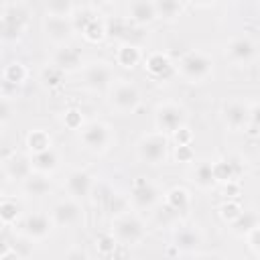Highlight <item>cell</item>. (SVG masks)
<instances>
[{
	"label": "cell",
	"instance_id": "cell-24",
	"mask_svg": "<svg viewBox=\"0 0 260 260\" xmlns=\"http://www.w3.org/2000/svg\"><path fill=\"white\" fill-rule=\"evenodd\" d=\"M51 189H53V185H51L49 177L43 175V173H30V175L24 179V191H26L28 195H32V197H43V195H47Z\"/></svg>",
	"mask_w": 260,
	"mask_h": 260
},
{
	"label": "cell",
	"instance_id": "cell-41",
	"mask_svg": "<svg viewBox=\"0 0 260 260\" xmlns=\"http://www.w3.org/2000/svg\"><path fill=\"white\" fill-rule=\"evenodd\" d=\"M177 158H181V160H191L193 158V152H191L189 144H183V146L177 148Z\"/></svg>",
	"mask_w": 260,
	"mask_h": 260
},
{
	"label": "cell",
	"instance_id": "cell-2",
	"mask_svg": "<svg viewBox=\"0 0 260 260\" xmlns=\"http://www.w3.org/2000/svg\"><path fill=\"white\" fill-rule=\"evenodd\" d=\"M146 236V228L142 223V219L134 213H120L114 217L112 221V238L116 244L122 246H134L138 242H142V238Z\"/></svg>",
	"mask_w": 260,
	"mask_h": 260
},
{
	"label": "cell",
	"instance_id": "cell-40",
	"mask_svg": "<svg viewBox=\"0 0 260 260\" xmlns=\"http://www.w3.org/2000/svg\"><path fill=\"white\" fill-rule=\"evenodd\" d=\"M12 116V108L6 100H0V122H6Z\"/></svg>",
	"mask_w": 260,
	"mask_h": 260
},
{
	"label": "cell",
	"instance_id": "cell-36",
	"mask_svg": "<svg viewBox=\"0 0 260 260\" xmlns=\"http://www.w3.org/2000/svg\"><path fill=\"white\" fill-rule=\"evenodd\" d=\"M98 248L102 254H112L114 248H116V242L112 238V234H106V236H100L98 238Z\"/></svg>",
	"mask_w": 260,
	"mask_h": 260
},
{
	"label": "cell",
	"instance_id": "cell-11",
	"mask_svg": "<svg viewBox=\"0 0 260 260\" xmlns=\"http://www.w3.org/2000/svg\"><path fill=\"white\" fill-rule=\"evenodd\" d=\"M73 18H61V16H51L47 14L45 20H43V30H45V37L55 43V45H67V41L71 39L73 35Z\"/></svg>",
	"mask_w": 260,
	"mask_h": 260
},
{
	"label": "cell",
	"instance_id": "cell-17",
	"mask_svg": "<svg viewBox=\"0 0 260 260\" xmlns=\"http://www.w3.org/2000/svg\"><path fill=\"white\" fill-rule=\"evenodd\" d=\"M244 167L240 165L238 158H221L217 162H213V175H215V183H236L238 177L242 175Z\"/></svg>",
	"mask_w": 260,
	"mask_h": 260
},
{
	"label": "cell",
	"instance_id": "cell-23",
	"mask_svg": "<svg viewBox=\"0 0 260 260\" xmlns=\"http://www.w3.org/2000/svg\"><path fill=\"white\" fill-rule=\"evenodd\" d=\"M191 179H193V183H195L199 189H211V187L215 185L213 162H209V160H199V162L193 167Z\"/></svg>",
	"mask_w": 260,
	"mask_h": 260
},
{
	"label": "cell",
	"instance_id": "cell-34",
	"mask_svg": "<svg viewBox=\"0 0 260 260\" xmlns=\"http://www.w3.org/2000/svg\"><path fill=\"white\" fill-rule=\"evenodd\" d=\"M61 79H63V73H61L59 69H55L53 65H49V67L43 71V81H45V85H49V87H57V85L61 83Z\"/></svg>",
	"mask_w": 260,
	"mask_h": 260
},
{
	"label": "cell",
	"instance_id": "cell-10",
	"mask_svg": "<svg viewBox=\"0 0 260 260\" xmlns=\"http://www.w3.org/2000/svg\"><path fill=\"white\" fill-rule=\"evenodd\" d=\"M81 142L91 152H102L112 142V132L104 122H89L81 128Z\"/></svg>",
	"mask_w": 260,
	"mask_h": 260
},
{
	"label": "cell",
	"instance_id": "cell-22",
	"mask_svg": "<svg viewBox=\"0 0 260 260\" xmlns=\"http://www.w3.org/2000/svg\"><path fill=\"white\" fill-rule=\"evenodd\" d=\"M146 69H148V73L150 75H154V77H169V75H173V63H171V59L165 55V53H152V55H148L146 57Z\"/></svg>",
	"mask_w": 260,
	"mask_h": 260
},
{
	"label": "cell",
	"instance_id": "cell-33",
	"mask_svg": "<svg viewBox=\"0 0 260 260\" xmlns=\"http://www.w3.org/2000/svg\"><path fill=\"white\" fill-rule=\"evenodd\" d=\"M75 6L71 2H51L47 4V14L51 16H61V18H73Z\"/></svg>",
	"mask_w": 260,
	"mask_h": 260
},
{
	"label": "cell",
	"instance_id": "cell-43",
	"mask_svg": "<svg viewBox=\"0 0 260 260\" xmlns=\"http://www.w3.org/2000/svg\"><path fill=\"white\" fill-rule=\"evenodd\" d=\"M197 260H225V258L219 256V254H213V252H211V254H201Z\"/></svg>",
	"mask_w": 260,
	"mask_h": 260
},
{
	"label": "cell",
	"instance_id": "cell-12",
	"mask_svg": "<svg viewBox=\"0 0 260 260\" xmlns=\"http://www.w3.org/2000/svg\"><path fill=\"white\" fill-rule=\"evenodd\" d=\"M221 118L230 130H242V128L246 130L250 122V104H244L240 100H230L221 108Z\"/></svg>",
	"mask_w": 260,
	"mask_h": 260
},
{
	"label": "cell",
	"instance_id": "cell-38",
	"mask_svg": "<svg viewBox=\"0 0 260 260\" xmlns=\"http://www.w3.org/2000/svg\"><path fill=\"white\" fill-rule=\"evenodd\" d=\"M244 238L248 240V246H250L252 254H254V256H258V228H254L252 232H248Z\"/></svg>",
	"mask_w": 260,
	"mask_h": 260
},
{
	"label": "cell",
	"instance_id": "cell-8",
	"mask_svg": "<svg viewBox=\"0 0 260 260\" xmlns=\"http://www.w3.org/2000/svg\"><path fill=\"white\" fill-rule=\"evenodd\" d=\"M51 219L55 225H61V228H75L83 221V207L79 205L77 199H61L55 203L53 207V213H51Z\"/></svg>",
	"mask_w": 260,
	"mask_h": 260
},
{
	"label": "cell",
	"instance_id": "cell-13",
	"mask_svg": "<svg viewBox=\"0 0 260 260\" xmlns=\"http://www.w3.org/2000/svg\"><path fill=\"white\" fill-rule=\"evenodd\" d=\"M158 199V191L156 187L146 181V179H136L132 183V189H130V201L134 203V207L138 209H148L156 203Z\"/></svg>",
	"mask_w": 260,
	"mask_h": 260
},
{
	"label": "cell",
	"instance_id": "cell-26",
	"mask_svg": "<svg viewBox=\"0 0 260 260\" xmlns=\"http://www.w3.org/2000/svg\"><path fill=\"white\" fill-rule=\"evenodd\" d=\"M167 203L175 211H187L191 207V197H189V193L183 187H173L167 193Z\"/></svg>",
	"mask_w": 260,
	"mask_h": 260
},
{
	"label": "cell",
	"instance_id": "cell-28",
	"mask_svg": "<svg viewBox=\"0 0 260 260\" xmlns=\"http://www.w3.org/2000/svg\"><path fill=\"white\" fill-rule=\"evenodd\" d=\"M83 37H85L87 41H91V43L102 41V39L106 37V24H104L102 20H98L95 16H89V18L85 20V24H83Z\"/></svg>",
	"mask_w": 260,
	"mask_h": 260
},
{
	"label": "cell",
	"instance_id": "cell-6",
	"mask_svg": "<svg viewBox=\"0 0 260 260\" xmlns=\"http://www.w3.org/2000/svg\"><path fill=\"white\" fill-rule=\"evenodd\" d=\"M114 83V69L108 61H91L83 67V85L89 91H106Z\"/></svg>",
	"mask_w": 260,
	"mask_h": 260
},
{
	"label": "cell",
	"instance_id": "cell-39",
	"mask_svg": "<svg viewBox=\"0 0 260 260\" xmlns=\"http://www.w3.org/2000/svg\"><path fill=\"white\" fill-rule=\"evenodd\" d=\"M63 260H89V256H87L85 250H81V248H73V250H69V252L65 254Z\"/></svg>",
	"mask_w": 260,
	"mask_h": 260
},
{
	"label": "cell",
	"instance_id": "cell-45",
	"mask_svg": "<svg viewBox=\"0 0 260 260\" xmlns=\"http://www.w3.org/2000/svg\"><path fill=\"white\" fill-rule=\"evenodd\" d=\"M2 83H4V79H2V75H0V85H2Z\"/></svg>",
	"mask_w": 260,
	"mask_h": 260
},
{
	"label": "cell",
	"instance_id": "cell-44",
	"mask_svg": "<svg viewBox=\"0 0 260 260\" xmlns=\"http://www.w3.org/2000/svg\"><path fill=\"white\" fill-rule=\"evenodd\" d=\"M0 260H20V256H18L16 252H12V250H8L6 254H2V256H0Z\"/></svg>",
	"mask_w": 260,
	"mask_h": 260
},
{
	"label": "cell",
	"instance_id": "cell-1",
	"mask_svg": "<svg viewBox=\"0 0 260 260\" xmlns=\"http://www.w3.org/2000/svg\"><path fill=\"white\" fill-rule=\"evenodd\" d=\"M177 69L187 81L201 83L213 73V59L203 51H187L179 59Z\"/></svg>",
	"mask_w": 260,
	"mask_h": 260
},
{
	"label": "cell",
	"instance_id": "cell-16",
	"mask_svg": "<svg viewBox=\"0 0 260 260\" xmlns=\"http://www.w3.org/2000/svg\"><path fill=\"white\" fill-rule=\"evenodd\" d=\"M91 185H93L91 175L85 173V171H81V169L71 171L67 175V179H65V189L71 195V199H83L85 195H89Z\"/></svg>",
	"mask_w": 260,
	"mask_h": 260
},
{
	"label": "cell",
	"instance_id": "cell-15",
	"mask_svg": "<svg viewBox=\"0 0 260 260\" xmlns=\"http://www.w3.org/2000/svg\"><path fill=\"white\" fill-rule=\"evenodd\" d=\"M81 53L79 49L71 47V45H61L55 55H53V67L59 69L61 73H69V71H77L81 69Z\"/></svg>",
	"mask_w": 260,
	"mask_h": 260
},
{
	"label": "cell",
	"instance_id": "cell-7",
	"mask_svg": "<svg viewBox=\"0 0 260 260\" xmlns=\"http://www.w3.org/2000/svg\"><path fill=\"white\" fill-rule=\"evenodd\" d=\"M154 120H156V128H158L160 134H165V132H177V130L185 128L187 114H185V110L181 106H177L173 102H167V104H160L156 108Z\"/></svg>",
	"mask_w": 260,
	"mask_h": 260
},
{
	"label": "cell",
	"instance_id": "cell-32",
	"mask_svg": "<svg viewBox=\"0 0 260 260\" xmlns=\"http://www.w3.org/2000/svg\"><path fill=\"white\" fill-rule=\"evenodd\" d=\"M20 215V205L12 199L0 201V221L2 223H14Z\"/></svg>",
	"mask_w": 260,
	"mask_h": 260
},
{
	"label": "cell",
	"instance_id": "cell-37",
	"mask_svg": "<svg viewBox=\"0 0 260 260\" xmlns=\"http://www.w3.org/2000/svg\"><path fill=\"white\" fill-rule=\"evenodd\" d=\"M65 124H67L69 128H73V130L81 128V114H79L77 110H67V112H65Z\"/></svg>",
	"mask_w": 260,
	"mask_h": 260
},
{
	"label": "cell",
	"instance_id": "cell-4",
	"mask_svg": "<svg viewBox=\"0 0 260 260\" xmlns=\"http://www.w3.org/2000/svg\"><path fill=\"white\" fill-rule=\"evenodd\" d=\"M140 100H142L140 89L128 79H118L110 85V104L120 114L136 112L138 106H140Z\"/></svg>",
	"mask_w": 260,
	"mask_h": 260
},
{
	"label": "cell",
	"instance_id": "cell-14",
	"mask_svg": "<svg viewBox=\"0 0 260 260\" xmlns=\"http://www.w3.org/2000/svg\"><path fill=\"white\" fill-rule=\"evenodd\" d=\"M53 219L47 213H30L22 221V232L30 240H45L53 232Z\"/></svg>",
	"mask_w": 260,
	"mask_h": 260
},
{
	"label": "cell",
	"instance_id": "cell-25",
	"mask_svg": "<svg viewBox=\"0 0 260 260\" xmlns=\"http://www.w3.org/2000/svg\"><path fill=\"white\" fill-rule=\"evenodd\" d=\"M230 225H232V230L238 236H246L248 232H252L254 228H258V215L254 211H242Z\"/></svg>",
	"mask_w": 260,
	"mask_h": 260
},
{
	"label": "cell",
	"instance_id": "cell-5",
	"mask_svg": "<svg viewBox=\"0 0 260 260\" xmlns=\"http://www.w3.org/2000/svg\"><path fill=\"white\" fill-rule=\"evenodd\" d=\"M136 154L146 165H162L169 156V140L160 132L144 134L136 144Z\"/></svg>",
	"mask_w": 260,
	"mask_h": 260
},
{
	"label": "cell",
	"instance_id": "cell-27",
	"mask_svg": "<svg viewBox=\"0 0 260 260\" xmlns=\"http://www.w3.org/2000/svg\"><path fill=\"white\" fill-rule=\"evenodd\" d=\"M185 10L183 2L177 0H162V2H154V12L156 18H175Z\"/></svg>",
	"mask_w": 260,
	"mask_h": 260
},
{
	"label": "cell",
	"instance_id": "cell-20",
	"mask_svg": "<svg viewBox=\"0 0 260 260\" xmlns=\"http://www.w3.org/2000/svg\"><path fill=\"white\" fill-rule=\"evenodd\" d=\"M128 18L134 24H150L152 20H156V12H154V2H146V0H134L128 4Z\"/></svg>",
	"mask_w": 260,
	"mask_h": 260
},
{
	"label": "cell",
	"instance_id": "cell-35",
	"mask_svg": "<svg viewBox=\"0 0 260 260\" xmlns=\"http://www.w3.org/2000/svg\"><path fill=\"white\" fill-rule=\"evenodd\" d=\"M242 211H244V209H242L238 203H225V205H221V215H223L230 223H232V221H234Z\"/></svg>",
	"mask_w": 260,
	"mask_h": 260
},
{
	"label": "cell",
	"instance_id": "cell-18",
	"mask_svg": "<svg viewBox=\"0 0 260 260\" xmlns=\"http://www.w3.org/2000/svg\"><path fill=\"white\" fill-rule=\"evenodd\" d=\"M201 240H203L201 234L197 230H193V228H187V225H181L173 234V244L181 252H195L201 246Z\"/></svg>",
	"mask_w": 260,
	"mask_h": 260
},
{
	"label": "cell",
	"instance_id": "cell-31",
	"mask_svg": "<svg viewBox=\"0 0 260 260\" xmlns=\"http://www.w3.org/2000/svg\"><path fill=\"white\" fill-rule=\"evenodd\" d=\"M116 59H118V63L124 65V67H134V65H138V61H140V51H138L134 45H122V47L118 49Z\"/></svg>",
	"mask_w": 260,
	"mask_h": 260
},
{
	"label": "cell",
	"instance_id": "cell-21",
	"mask_svg": "<svg viewBox=\"0 0 260 260\" xmlns=\"http://www.w3.org/2000/svg\"><path fill=\"white\" fill-rule=\"evenodd\" d=\"M30 167H32V171L43 173V175L53 173L59 167V154L53 148H47L43 152H37V154L30 156Z\"/></svg>",
	"mask_w": 260,
	"mask_h": 260
},
{
	"label": "cell",
	"instance_id": "cell-30",
	"mask_svg": "<svg viewBox=\"0 0 260 260\" xmlns=\"http://www.w3.org/2000/svg\"><path fill=\"white\" fill-rule=\"evenodd\" d=\"M2 79H4V81H8V83L20 85V83L26 79V67H24L22 63H18V61H12V63H8V65H6Z\"/></svg>",
	"mask_w": 260,
	"mask_h": 260
},
{
	"label": "cell",
	"instance_id": "cell-29",
	"mask_svg": "<svg viewBox=\"0 0 260 260\" xmlns=\"http://www.w3.org/2000/svg\"><path fill=\"white\" fill-rule=\"evenodd\" d=\"M26 144H28L30 152L37 154V152H43V150L51 148V136L45 130H32L26 138Z\"/></svg>",
	"mask_w": 260,
	"mask_h": 260
},
{
	"label": "cell",
	"instance_id": "cell-19",
	"mask_svg": "<svg viewBox=\"0 0 260 260\" xmlns=\"http://www.w3.org/2000/svg\"><path fill=\"white\" fill-rule=\"evenodd\" d=\"M4 173L8 179H16V181H24L30 173H32V167H30V158L16 152L12 156L6 158V165H4Z\"/></svg>",
	"mask_w": 260,
	"mask_h": 260
},
{
	"label": "cell",
	"instance_id": "cell-3",
	"mask_svg": "<svg viewBox=\"0 0 260 260\" xmlns=\"http://www.w3.org/2000/svg\"><path fill=\"white\" fill-rule=\"evenodd\" d=\"M28 24V8L26 4L12 2L4 4L2 14H0V39L2 41H16L20 39L22 30Z\"/></svg>",
	"mask_w": 260,
	"mask_h": 260
},
{
	"label": "cell",
	"instance_id": "cell-9",
	"mask_svg": "<svg viewBox=\"0 0 260 260\" xmlns=\"http://www.w3.org/2000/svg\"><path fill=\"white\" fill-rule=\"evenodd\" d=\"M258 55V45L250 37H234L225 45V57L236 65H250Z\"/></svg>",
	"mask_w": 260,
	"mask_h": 260
},
{
	"label": "cell",
	"instance_id": "cell-42",
	"mask_svg": "<svg viewBox=\"0 0 260 260\" xmlns=\"http://www.w3.org/2000/svg\"><path fill=\"white\" fill-rule=\"evenodd\" d=\"M175 134H177V140H179V146H183V144H189V138H191V132H189L187 128H181V130H177Z\"/></svg>",
	"mask_w": 260,
	"mask_h": 260
}]
</instances>
